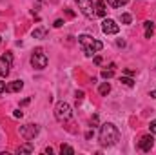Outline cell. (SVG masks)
<instances>
[{
	"mask_svg": "<svg viewBox=\"0 0 156 155\" xmlns=\"http://www.w3.org/2000/svg\"><path fill=\"white\" fill-rule=\"evenodd\" d=\"M120 141V131L113 122H104L100 126V144L102 146H115Z\"/></svg>",
	"mask_w": 156,
	"mask_h": 155,
	"instance_id": "1",
	"label": "cell"
},
{
	"mask_svg": "<svg viewBox=\"0 0 156 155\" xmlns=\"http://www.w3.org/2000/svg\"><path fill=\"white\" fill-rule=\"evenodd\" d=\"M78 44H80L82 51L85 53V57H93L94 53H98V51L104 47V44H102L100 40L93 39L91 35H80V37H78Z\"/></svg>",
	"mask_w": 156,
	"mask_h": 155,
	"instance_id": "2",
	"label": "cell"
},
{
	"mask_svg": "<svg viewBox=\"0 0 156 155\" xmlns=\"http://www.w3.org/2000/svg\"><path fill=\"white\" fill-rule=\"evenodd\" d=\"M55 117H56V120L58 122H67V120H71V117H73V112H71V106L67 104V102H58L56 106H55Z\"/></svg>",
	"mask_w": 156,
	"mask_h": 155,
	"instance_id": "3",
	"label": "cell"
},
{
	"mask_svg": "<svg viewBox=\"0 0 156 155\" xmlns=\"http://www.w3.org/2000/svg\"><path fill=\"white\" fill-rule=\"evenodd\" d=\"M31 66L37 68V70H44V68L47 66V57H45V53L42 51V47H37V49L33 51V55H31Z\"/></svg>",
	"mask_w": 156,
	"mask_h": 155,
	"instance_id": "4",
	"label": "cell"
},
{
	"mask_svg": "<svg viewBox=\"0 0 156 155\" xmlns=\"http://www.w3.org/2000/svg\"><path fill=\"white\" fill-rule=\"evenodd\" d=\"M78 4V9L83 13L85 18H94L96 17V11H94V4L93 0H75Z\"/></svg>",
	"mask_w": 156,
	"mask_h": 155,
	"instance_id": "5",
	"label": "cell"
},
{
	"mask_svg": "<svg viewBox=\"0 0 156 155\" xmlns=\"http://www.w3.org/2000/svg\"><path fill=\"white\" fill-rule=\"evenodd\" d=\"M11 66H13V53L7 51L0 57V75L2 77H7L9 71H11Z\"/></svg>",
	"mask_w": 156,
	"mask_h": 155,
	"instance_id": "6",
	"label": "cell"
},
{
	"mask_svg": "<svg viewBox=\"0 0 156 155\" xmlns=\"http://www.w3.org/2000/svg\"><path fill=\"white\" fill-rule=\"evenodd\" d=\"M38 131L40 128L37 124H26V126L20 128V137H24L26 141H31V139H35L38 135Z\"/></svg>",
	"mask_w": 156,
	"mask_h": 155,
	"instance_id": "7",
	"label": "cell"
},
{
	"mask_svg": "<svg viewBox=\"0 0 156 155\" xmlns=\"http://www.w3.org/2000/svg\"><path fill=\"white\" fill-rule=\"evenodd\" d=\"M102 31H104L105 35H116L118 31H120V26H118L113 18H105V20L102 22Z\"/></svg>",
	"mask_w": 156,
	"mask_h": 155,
	"instance_id": "8",
	"label": "cell"
},
{
	"mask_svg": "<svg viewBox=\"0 0 156 155\" xmlns=\"http://www.w3.org/2000/svg\"><path fill=\"white\" fill-rule=\"evenodd\" d=\"M138 146H140V150H142V152H151V148L154 146V139H153V133H151V135H144V137L140 139Z\"/></svg>",
	"mask_w": 156,
	"mask_h": 155,
	"instance_id": "9",
	"label": "cell"
},
{
	"mask_svg": "<svg viewBox=\"0 0 156 155\" xmlns=\"http://www.w3.org/2000/svg\"><path fill=\"white\" fill-rule=\"evenodd\" d=\"M22 88H24V82H22V80H13V82H9V84L5 86V91L13 93V91H20Z\"/></svg>",
	"mask_w": 156,
	"mask_h": 155,
	"instance_id": "10",
	"label": "cell"
},
{
	"mask_svg": "<svg viewBox=\"0 0 156 155\" xmlns=\"http://www.w3.org/2000/svg\"><path fill=\"white\" fill-rule=\"evenodd\" d=\"M94 11H96L98 17H105V13H107V9H105V2H104V0H98V4L94 6Z\"/></svg>",
	"mask_w": 156,
	"mask_h": 155,
	"instance_id": "11",
	"label": "cell"
},
{
	"mask_svg": "<svg viewBox=\"0 0 156 155\" xmlns=\"http://www.w3.org/2000/svg\"><path fill=\"white\" fill-rule=\"evenodd\" d=\"M98 91H100L102 97H107V95L111 93V84H109V82H102L100 88H98Z\"/></svg>",
	"mask_w": 156,
	"mask_h": 155,
	"instance_id": "12",
	"label": "cell"
},
{
	"mask_svg": "<svg viewBox=\"0 0 156 155\" xmlns=\"http://www.w3.org/2000/svg\"><path fill=\"white\" fill-rule=\"evenodd\" d=\"M144 26H145V39H151V37H153V33H154V24H153L151 20H147Z\"/></svg>",
	"mask_w": 156,
	"mask_h": 155,
	"instance_id": "13",
	"label": "cell"
},
{
	"mask_svg": "<svg viewBox=\"0 0 156 155\" xmlns=\"http://www.w3.org/2000/svg\"><path fill=\"white\" fill-rule=\"evenodd\" d=\"M33 150H35V148H33V144H31V142L27 141L26 144H22V146H18V150H16V152H18V153H31Z\"/></svg>",
	"mask_w": 156,
	"mask_h": 155,
	"instance_id": "14",
	"label": "cell"
},
{
	"mask_svg": "<svg viewBox=\"0 0 156 155\" xmlns=\"http://www.w3.org/2000/svg\"><path fill=\"white\" fill-rule=\"evenodd\" d=\"M47 35V29L45 28H37V29H33V37L35 39H44Z\"/></svg>",
	"mask_w": 156,
	"mask_h": 155,
	"instance_id": "15",
	"label": "cell"
},
{
	"mask_svg": "<svg viewBox=\"0 0 156 155\" xmlns=\"http://www.w3.org/2000/svg\"><path fill=\"white\" fill-rule=\"evenodd\" d=\"M129 0H107V4L111 6V7H122V6H125Z\"/></svg>",
	"mask_w": 156,
	"mask_h": 155,
	"instance_id": "16",
	"label": "cell"
},
{
	"mask_svg": "<svg viewBox=\"0 0 156 155\" xmlns=\"http://www.w3.org/2000/svg\"><path fill=\"white\" fill-rule=\"evenodd\" d=\"M60 153H62V155H64V153L73 155V153H75V150H73L71 146H67V144H62V146H60Z\"/></svg>",
	"mask_w": 156,
	"mask_h": 155,
	"instance_id": "17",
	"label": "cell"
},
{
	"mask_svg": "<svg viewBox=\"0 0 156 155\" xmlns=\"http://www.w3.org/2000/svg\"><path fill=\"white\" fill-rule=\"evenodd\" d=\"M120 82H122V84H125L127 88H133V86H134V80L131 78V75H129V77H122V78H120Z\"/></svg>",
	"mask_w": 156,
	"mask_h": 155,
	"instance_id": "18",
	"label": "cell"
},
{
	"mask_svg": "<svg viewBox=\"0 0 156 155\" xmlns=\"http://www.w3.org/2000/svg\"><path fill=\"white\" fill-rule=\"evenodd\" d=\"M131 20H133V17L129 13H122V17H120V22L122 24H131Z\"/></svg>",
	"mask_w": 156,
	"mask_h": 155,
	"instance_id": "19",
	"label": "cell"
},
{
	"mask_svg": "<svg viewBox=\"0 0 156 155\" xmlns=\"http://www.w3.org/2000/svg\"><path fill=\"white\" fill-rule=\"evenodd\" d=\"M113 75H115V70H111V68L109 70H102V77L104 78H111Z\"/></svg>",
	"mask_w": 156,
	"mask_h": 155,
	"instance_id": "20",
	"label": "cell"
},
{
	"mask_svg": "<svg viewBox=\"0 0 156 155\" xmlns=\"http://www.w3.org/2000/svg\"><path fill=\"white\" fill-rule=\"evenodd\" d=\"M149 131H151V133H156V119L154 120H151V124H149Z\"/></svg>",
	"mask_w": 156,
	"mask_h": 155,
	"instance_id": "21",
	"label": "cell"
},
{
	"mask_svg": "<svg viewBox=\"0 0 156 155\" xmlns=\"http://www.w3.org/2000/svg\"><path fill=\"white\" fill-rule=\"evenodd\" d=\"M53 26H55V28H62V26H64V20H62V18H58V20H55V24H53Z\"/></svg>",
	"mask_w": 156,
	"mask_h": 155,
	"instance_id": "22",
	"label": "cell"
},
{
	"mask_svg": "<svg viewBox=\"0 0 156 155\" xmlns=\"http://www.w3.org/2000/svg\"><path fill=\"white\" fill-rule=\"evenodd\" d=\"M22 115H24V113H22L20 110H15V113H13V117H16V119H22Z\"/></svg>",
	"mask_w": 156,
	"mask_h": 155,
	"instance_id": "23",
	"label": "cell"
},
{
	"mask_svg": "<svg viewBox=\"0 0 156 155\" xmlns=\"http://www.w3.org/2000/svg\"><path fill=\"white\" fill-rule=\"evenodd\" d=\"M83 99V91H76V100H82Z\"/></svg>",
	"mask_w": 156,
	"mask_h": 155,
	"instance_id": "24",
	"label": "cell"
},
{
	"mask_svg": "<svg viewBox=\"0 0 156 155\" xmlns=\"http://www.w3.org/2000/svg\"><path fill=\"white\" fill-rule=\"evenodd\" d=\"M66 15H67V17H69V18H73V17H75V13H73V11H71V9H66Z\"/></svg>",
	"mask_w": 156,
	"mask_h": 155,
	"instance_id": "25",
	"label": "cell"
},
{
	"mask_svg": "<svg viewBox=\"0 0 156 155\" xmlns=\"http://www.w3.org/2000/svg\"><path fill=\"white\" fill-rule=\"evenodd\" d=\"M94 64L100 66V64H102V57H94Z\"/></svg>",
	"mask_w": 156,
	"mask_h": 155,
	"instance_id": "26",
	"label": "cell"
},
{
	"mask_svg": "<svg viewBox=\"0 0 156 155\" xmlns=\"http://www.w3.org/2000/svg\"><path fill=\"white\" fill-rule=\"evenodd\" d=\"M2 91H5V82L0 80V93H2Z\"/></svg>",
	"mask_w": 156,
	"mask_h": 155,
	"instance_id": "27",
	"label": "cell"
},
{
	"mask_svg": "<svg viewBox=\"0 0 156 155\" xmlns=\"http://www.w3.org/2000/svg\"><path fill=\"white\" fill-rule=\"evenodd\" d=\"M0 42H2V37H0Z\"/></svg>",
	"mask_w": 156,
	"mask_h": 155,
	"instance_id": "28",
	"label": "cell"
}]
</instances>
